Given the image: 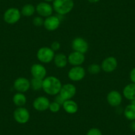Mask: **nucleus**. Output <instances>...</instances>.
<instances>
[{
  "mask_svg": "<svg viewBox=\"0 0 135 135\" xmlns=\"http://www.w3.org/2000/svg\"><path fill=\"white\" fill-rule=\"evenodd\" d=\"M62 84L56 76H46L42 82V90L49 95H56L60 93Z\"/></svg>",
  "mask_w": 135,
  "mask_h": 135,
  "instance_id": "obj_1",
  "label": "nucleus"
},
{
  "mask_svg": "<svg viewBox=\"0 0 135 135\" xmlns=\"http://www.w3.org/2000/svg\"><path fill=\"white\" fill-rule=\"evenodd\" d=\"M53 9L60 15H65L70 13L74 7L73 0H54Z\"/></svg>",
  "mask_w": 135,
  "mask_h": 135,
  "instance_id": "obj_2",
  "label": "nucleus"
},
{
  "mask_svg": "<svg viewBox=\"0 0 135 135\" xmlns=\"http://www.w3.org/2000/svg\"><path fill=\"white\" fill-rule=\"evenodd\" d=\"M55 52L50 47L42 46L40 48L37 52V58L40 62L42 64H49L53 61L55 56Z\"/></svg>",
  "mask_w": 135,
  "mask_h": 135,
  "instance_id": "obj_3",
  "label": "nucleus"
},
{
  "mask_svg": "<svg viewBox=\"0 0 135 135\" xmlns=\"http://www.w3.org/2000/svg\"><path fill=\"white\" fill-rule=\"evenodd\" d=\"M21 17V13L18 8L10 7L5 11L3 14V20L9 25H13L17 23Z\"/></svg>",
  "mask_w": 135,
  "mask_h": 135,
  "instance_id": "obj_4",
  "label": "nucleus"
},
{
  "mask_svg": "<svg viewBox=\"0 0 135 135\" xmlns=\"http://www.w3.org/2000/svg\"><path fill=\"white\" fill-rule=\"evenodd\" d=\"M30 113L27 108L24 107H17L13 112V118L19 124H25L30 120Z\"/></svg>",
  "mask_w": 135,
  "mask_h": 135,
  "instance_id": "obj_5",
  "label": "nucleus"
},
{
  "mask_svg": "<svg viewBox=\"0 0 135 135\" xmlns=\"http://www.w3.org/2000/svg\"><path fill=\"white\" fill-rule=\"evenodd\" d=\"M86 72L81 66H73L68 73V77L71 81H80L85 78Z\"/></svg>",
  "mask_w": 135,
  "mask_h": 135,
  "instance_id": "obj_6",
  "label": "nucleus"
},
{
  "mask_svg": "<svg viewBox=\"0 0 135 135\" xmlns=\"http://www.w3.org/2000/svg\"><path fill=\"white\" fill-rule=\"evenodd\" d=\"M118 61L115 57L108 56L105 58L101 64V70L106 73H111L117 69Z\"/></svg>",
  "mask_w": 135,
  "mask_h": 135,
  "instance_id": "obj_7",
  "label": "nucleus"
},
{
  "mask_svg": "<svg viewBox=\"0 0 135 135\" xmlns=\"http://www.w3.org/2000/svg\"><path fill=\"white\" fill-rule=\"evenodd\" d=\"M72 48L74 51L79 52L85 54L89 50V44L81 37H76L72 41Z\"/></svg>",
  "mask_w": 135,
  "mask_h": 135,
  "instance_id": "obj_8",
  "label": "nucleus"
},
{
  "mask_svg": "<svg viewBox=\"0 0 135 135\" xmlns=\"http://www.w3.org/2000/svg\"><path fill=\"white\" fill-rule=\"evenodd\" d=\"M50 101L45 96H39L34 99L32 107L36 111L39 112H44L49 109L50 105Z\"/></svg>",
  "mask_w": 135,
  "mask_h": 135,
  "instance_id": "obj_9",
  "label": "nucleus"
},
{
  "mask_svg": "<svg viewBox=\"0 0 135 135\" xmlns=\"http://www.w3.org/2000/svg\"><path fill=\"white\" fill-rule=\"evenodd\" d=\"M13 88L17 92L24 93L31 88V81L25 77L17 78L14 81Z\"/></svg>",
  "mask_w": 135,
  "mask_h": 135,
  "instance_id": "obj_10",
  "label": "nucleus"
},
{
  "mask_svg": "<svg viewBox=\"0 0 135 135\" xmlns=\"http://www.w3.org/2000/svg\"><path fill=\"white\" fill-rule=\"evenodd\" d=\"M54 9L52 5L46 2H40L36 6V12L42 17H48L52 15Z\"/></svg>",
  "mask_w": 135,
  "mask_h": 135,
  "instance_id": "obj_11",
  "label": "nucleus"
},
{
  "mask_svg": "<svg viewBox=\"0 0 135 135\" xmlns=\"http://www.w3.org/2000/svg\"><path fill=\"white\" fill-rule=\"evenodd\" d=\"M76 91H77V89L74 84H66L62 85L59 94L65 100H68L72 99L76 95Z\"/></svg>",
  "mask_w": 135,
  "mask_h": 135,
  "instance_id": "obj_12",
  "label": "nucleus"
},
{
  "mask_svg": "<svg viewBox=\"0 0 135 135\" xmlns=\"http://www.w3.org/2000/svg\"><path fill=\"white\" fill-rule=\"evenodd\" d=\"M31 74L34 78L44 80L46 77L47 70L42 64H34L31 67Z\"/></svg>",
  "mask_w": 135,
  "mask_h": 135,
  "instance_id": "obj_13",
  "label": "nucleus"
},
{
  "mask_svg": "<svg viewBox=\"0 0 135 135\" xmlns=\"http://www.w3.org/2000/svg\"><path fill=\"white\" fill-rule=\"evenodd\" d=\"M60 25V19L58 16L50 15L46 17L44 21V27L49 31H54L59 28Z\"/></svg>",
  "mask_w": 135,
  "mask_h": 135,
  "instance_id": "obj_14",
  "label": "nucleus"
},
{
  "mask_svg": "<svg viewBox=\"0 0 135 135\" xmlns=\"http://www.w3.org/2000/svg\"><path fill=\"white\" fill-rule=\"evenodd\" d=\"M123 101L121 93L116 90H112L109 92L107 95V101L110 106L113 107H119Z\"/></svg>",
  "mask_w": 135,
  "mask_h": 135,
  "instance_id": "obj_15",
  "label": "nucleus"
},
{
  "mask_svg": "<svg viewBox=\"0 0 135 135\" xmlns=\"http://www.w3.org/2000/svg\"><path fill=\"white\" fill-rule=\"evenodd\" d=\"M85 57L84 54L76 51L71 52L68 56V63L72 66H81L85 62Z\"/></svg>",
  "mask_w": 135,
  "mask_h": 135,
  "instance_id": "obj_16",
  "label": "nucleus"
},
{
  "mask_svg": "<svg viewBox=\"0 0 135 135\" xmlns=\"http://www.w3.org/2000/svg\"><path fill=\"white\" fill-rule=\"evenodd\" d=\"M65 112L68 114H75L78 111V105L76 101L72 99L66 100L62 105Z\"/></svg>",
  "mask_w": 135,
  "mask_h": 135,
  "instance_id": "obj_17",
  "label": "nucleus"
},
{
  "mask_svg": "<svg viewBox=\"0 0 135 135\" xmlns=\"http://www.w3.org/2000/svg\"><path fill=\"white\" fill-rule=\"evenodd\" d=\"M53 61L54 65L58 68H64L67 66L68 63V57L63 53H58L55 54Z\"/></svg>",
  "mask_w": 135,
  "mask_h": 135,
  "instance_id": "obj_18",
  "label": "nucleus"
},
{
  "mask_svg": "<svg viewBox=\"0 0 135 135\" xmlns=\"http://www.w3.org/2000/svg\"><path fill=\"white\" fill-rule=\"evenodd\" d=\"M123 95L129 101L135 99V84H129L126 85L123 90Z\"/></svg>",
  "mask_w": 135,
  "mask_h": 135,
  "instance_id": "obj_19",
  "label": "nucleus"
},
{
  "mask_svg": "<svg viewBox=\"0 0 135 135\" xmlns=\"http://www.w3.org/2000/svg\"><path fill=\"white\" fill-rule=\"evenodd\" d=\"M13 103L17 107H24L27 103V97L23 93L17 92L13 97Z\"/></svg>",
  "mask_w": 135,
  "mask_h": 135,
  "instance_id": "obj_20",
  "label": "nucleus"
},
{
  "mask_svg": "<svg viewBox=\"0 0 135 135\" xmlns=\"http://www.w3.org/2000/svg\"><path fill=\"white\" fill-rule=\"evenodd\" d=\"M36 12V7L31 3H27V4L24 5L21 10V15L24 17H29L32 16Z\"/></svg>",
  "mask_w": 135,
  "mask_h": 135,
  "instance_id": "obj_21",
  "label": "nucleus"
},
{
  "mask_svg": "<svg viewBox=\"0 0 135 135\" xmlns=\"http://www.w3.org/2000/svg\"><path fill=\"white\" fill-rule=\"evenodd\" d=\"M124 115L128 120H135V105L129 104L124 109Z\"/></svg>",
  "mask_w": 135,
  "mask_h": 135,
  "instance_id": "obj_22",
  "label": "nucleus"
},
{
  "mask_svg": "<svg viewBox=\"0 0 135 135\" xmlns=\"http://www.w3.org/2000/svg\"><path fill=\"white\" fill-rule=\"evenodd\" d=\"M31 88L34 91H40L42 89V82L43 80L34 78H32L31 80Z\"/></svg>",
  "mask_w": 135,
  "mask_h": 135,
  "instance_id": "obj_23",
  "label": "nucleus"
},
{
  "mask_svg": "<svg viewBox=\"0 0 135 135\" xmlns=\"http://www.w3.org/2000/svg\"><path fill=\"white\" fill-rule=\"evenodd\" d=\"M101 70V66L95 63L91 64L89 65L88 67V72L91 75H96L98 74Z\"/></svg>",
  "mask_w": 135,
  "mask_h": 135,
  "instance_id": "obj_24",
  "label": "nucleus"
},
{
  "mask_svg": "<svg viewBox=\"0 0 135 135\" xmlns=\"http://www.w3.org/2000/svg\"><path fill=\"white\" fill-rule=\"evenodd\" d=\"M61 105L60 104H58V103H56V101H52V102H50V105H49V109L50 110V111H51L52 113H58V111L60 110Z\"/></svg>",
  "mask_w": 135,
  "mask_h": 135,
  "instance_id": "obj_25",
  "label": "nucleus"
},
{
  "mask_svg": "<svg viewBox=\"0 0 135 135\" xmlns=\"http://www.w3.org/2000/svg\"><path fill=\"white\" fill-rule=\"evenodd\" d=\"M44 21L43 18L41 16H37L35 17L34 19H32V24L37 27H40L41 26H43L44 25Z\"/></svg>",
  "mask_w": 135,
  "mask_h": 135,
  "instance_id": "obj_26",
  "label": "nucleus"
},
{
  "mask_svg": "<svg viewBox=\"0 0 135 135\" xmlns=\"http://www.w3.org/2000/svg\"><path fill=\"white\" fill-rule=\"evenodd\" d=\"M86 135H103L102 132L99 128H91L88 130L87 132Z\"/></svg>",
  "mask_w": 135,
  "mask_h": 135,
  "instance_id": "obj_27",
  "label": "nucleus"
},
{
  "mask_svg": "<svg viewBox=\"0 0 135 135\" xmlns=\"http://www.w3.org/2000/svg\"><path fill=\"white\" fill-rule=\"evenodd\" d=\"M60 47V43L58 41H54V42H52V44L50 45V48H51L52 50L54 52H56L58 51V50H59Z\"/></svg>",
  "mask_w": 135,
  "mask_h": 135,
  "instance_id": "obj_28",
  "label": "nucleus"
},
{
  "mask_svg": "<svg viewBox=\"0 0 135 135\" xmlns=\"http://www.w3.org/2000/svg\"><path fill=\"white\" fill-rule=\"evenodd\" d=\"M55 99H54V101H56V103H58V104H60V105H63V103H64V101H66V100L64 99L63 98V97H62V96L60 95L58 93V95H55Z\"/></svg>",
  "mask_w": 135,
  "mask_h": 135,
  "instance_id": "obj_29",
  "label": "nucleus"
},
{
  "mask_svg": "<svg viewBox=\"0 0 135 135\" xmlns=\"http://www.w3.org/2000/svg\"><path fill=\"white\" fill-rule=\"evenodd\" d=\"M129 77L130 80L132 81V83L135 84V68H132V69L131 70V72H130Z\"/></svg>",
  "mask_w": 135,
  "mask_h": 135,
  "instance_id": "obj_30",
  "label": "nucleus"
},
{
  "mask_svg": "<svg viewBox=\"0 0 135 135\" xmlns=\"http://www.w3.org/2000/svg\"><path fill=\"white\" fill-rule=\"evenodd\" d=\"M130 128L132 131L135 132V120L131 121V124H130Z\"/></svg>",
  "mask_w": 135,
  "mask_h": 135,
  "instance_id": "obj_31",
  "label": "nucleus"
},
{
  "mask_svg": "<svg viewBox=\"0 0 135 135\" xmlns=\"http://www.w3.org/2000/svg\"><path fill=\"white\" fill-rule=\"evenodd\" d=\"M88 1L89 2V3H97V2H99V1H101V0H88Z\"/></svg>",
  "mask_w": 135,
  "mask_h": 135,
  "instance_id": "obj_32",
  "label": "nucleus"
},
{
  "mask_svg": "<svg viewBox=\"0 0 135 135\" xmlns=\"http://www.w3.org/2000/svg\"><path fill=\"white\" fill-rule=\"evenodd\" d=\"M131 104L134 105H135V99H134L132 100V101H131Z\"/></svg>",
  "mask_w": 135,
  "mask_h": 135,
  "instance_id": "obj_33",
  "label": "nucleus"
},
{
  "mask_svg": "<svg viewBox=\"0 0 135 135\" xmlns=\"http://www.w3.org/2000/svg\"><path fill=\"white\" fill-rule=\"evenodd\" d=\"M44 1H45V2H48V3H49V2H54V0H44Z\"/></svg>",
  "mask_w": 135,
  "mask_h": 135,
  "instance_id": "obj_34",
  "label": "nucleus"
}]
</instances>
